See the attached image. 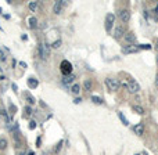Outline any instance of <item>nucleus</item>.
Instances as JSON below:
<instances>
[{
    "mask_svg": "<svg viewBox=\"0 0 158 155\" xmlns=\"http://www.w3.org/2000/svg\"><path fill=\"white\" fill-rule=\"evenodd\" d=\"M105 86L108 87V90H111V92H117L119 89V86H121V83H119L118 79L107 78V79H105Z\"/></svg>",
    "mask_w": 158,
    "mask_h": 155,
    "instance_id": "1",
    "label": "nucleus"
},
{
    "mask_svg": "<svg viewBox=\"0 0 158 155\" xmlns=\"http://www.w3.org/2000/svg\"><path fill=\"white\" fill-rule=\"evenodd\" d=\"M60 69H61V72H63L64 76L71 75V72H72V64L70 61H67V60H64V61L61 62V65H60Z\"/></svg>",
    "mask_w": 158,
    "mask_h": 155,
    "instance_id": "2",
    "label": "nucleus"
},
{
    "mask_svg": "<svg viewBox=\"0 0 158 155\" xmlns=\"http://www.w3.org/2000/svg\"><path fill=\"white\" fill-rule=\"evenodd\" d=\"M39 54L42 57V60H47L50 55V46L46 43H42L39 46Z\"/></svg>",
    "mask_w": 158,
    "mask_h": 155,
    "instance_id": "3",
    "label": "nucleus"
},
{
    "mask_svg": "<svg viewBox=\"0 0 158 155\" xmlns=\"http://www.w3.org/2000/svg\"><path fill=\"white\" fill-rule=\"evenodd\" d=\"M126 87H128V90H129L130 93H133V94L139 93V90H140V85H139L136 80H133V79H130V80L128 82Z\"/></svg>",
    "mask_w": 158,
    "mask_h": 155,
    "instance_id": "4",
    "label": "nucleus"
},
{
    "mask_svg": "<svg viewBox=\"0 0 158 155\" xmlns=\"http://www.w3.org/2000/svg\"><path fill=\"white\" fill-rule=\"evenodd\" d=\"M140 47L134 46V44H128V46L122 47V53L124 54H134V53H139Z\"/></svg>",
    "mask_w": 158,
    "mask_h": 155,
    "instance_id": "5",
    "label": "nucleus"
},
{
    "mask_svg": "<svg viewBox=\"0 0 158 155\" xmlns=\"http://www.w3.org/2000/svg\"><path fill=\"white\" fill-rule=\"evenodd\" d=\"M114 21H115V16L112 13H108L107 17H105V29L110 32L112 29V25H114Z\"/></svg>",
    "mask_w": 158,
    "mask_h": 155,
    "instance_id": "6",
    "label": "nucleus"
},
{
    "mask_svg": "<svg viewBox=\"0 0 158 155\" xmlns=\"http://www.w3.org/2000/svg\"><path fill=\"white\" fill-rule=\"evenodd\" d=\"M118 16L122 22H129V20H130V11L129 10H121Z\"/></svg>",
    "mask_w": 158,
    "mask_h": 155,
    "instance_id": "7",
    "label": "nucleus"
},
{
    "mask_svg": "<svg viewBox=\"0 0 158 155\" xmlns=\"http://www.w3.org/2000/svg\"><path fill=\"white\" fill-rule=\"evenodd\" d=\"M114 36H115L117 39L122 38V36H125V28H124L122 25L117 26V28H115V31H114Z\"/></svg>",
    "mask_w": 158,
    "mask_h": 155,
    "instance_id": "8",
    "label": "nucleus"
},
{
    "mask_svg": "<svg viewBox=\"0 0 158 155\" xmlns=\"http://www.w3.org/2000/svg\"><path fill=\"white\" fill-rule=\"evenodd\" d=\"M63 7H64V1H61V0L55 1L54 6H53V11H54V14H60L61 10H63Z\"/></svg>",
    "mask_w": 158,
    "mask_h": 155,
    "instance_id": "9",
    "label": "nucleus"
},
{
    "mask_svg": "<svg viewBox=\"0 0 158 155\" xmlns=\"http://www.w3.org/2000/svg\"><path fill=\"white\" fill-rule=\"evenodd\" d=\"M133 132L134 134H137V136H142L143 132H144V125L143 123H137L133 126Z\"/></svg>",
    "mask_w": 158,
    "mask_h": 155,
    "instance_id": "10",
    "label": "nucleus"
},
{
    "mask_svg": "<svg viewBox=\"0 0 158 155\" xmlns=\"http://www.w3.org/2000/svg\"><path fill=\"white\" fill-rule=\"evenodd\" d=\"M124 38H125V40H126L129 44H134V43H136V36H134L133 33H130V32H129V33H125Z\"/></svg>",
    "mask_w": 158,
    "mask_h": 155,
    "instance_id": "11",
    "label": "nucleus"
},
{
    "mask_svg": "<svg viewBox=\"0 0 158 155\" xmlns=\"http://www.w3.org/2000/svg\"><path fill=\"white\" fill-rule=\"evenodd\" d=\"M28 85H29L31 89H35V87H38L39 82H38V79H35V78H29V79H28Z\"/></svg>",
    "mask_w": 158,
    "mask_h": 155,
    "instance_id": "12",
    "label": "nucleus"
},
{
    "mask_svg": "<svg viewBox=\"0 0 158 155\" xmlns=\"http://www.w3.org/2000/svg\"><path fill=\"white\" fill-rule=\"evenodd\" d=\"M74 79H75V76H74V75H67V76H64L63 83H64V85H70V83H72V82H74Z\"/></svg>",
    "mask_w": 158,
    "mask_h": 155,
    "instance_id": "13",
    "label": "nucleus"
},
{
    "mask_svg": "<svg viewBox=\"0 0 158 155\" xmlns=\"http://www.w3.org/2000/svg\"><path fill=\"white\" fill-rule=\"evenodd\" d=\"M132 109H133L136 114H140V115H143V114H144V109H143V107H140V105H133V107H132Z\"/></svg>",
    "mask_w": 158,
    "mask_h": 155,
    "instance_id": "14",
    "label": "nucleus"
},
{
    "mask_svg": "<svg viewBox=\"0 0 158 155\" xmlns=\"http://www.w3.org/2000/svg\"><path fill=\"white\" fill-rule=\"evenodd\" d=\"M28 22H29V28H35L38 21H36V18H35V17H29V18H28Z\"/></svg>",
    "mask_w": 158,
    "mask_h": 155,
    "instance_id": "15",
    "label": "nucleus"
},
{
    "mask_svg": "<svg viewBox=\"0 0 158 155\" xmlns=\"http://www.w3.org/2000/svg\"><path fill=\"white\" fill-rule=\"evenodd\" d=\"M71 92H72L74 94H79V92H80V86L76 85V83H75V85H72Z\"/></svg>",
    "mask_w": 158,
    "mask_h": 155,
    "instance_id": "16",
    "label": "nucleus"
},
{
    "mask_svg": "<svg viewBox=\"0 0 158 155\" xmlns=\"http://www.w3.org/2000/svg\"><path fill=\"white\" fill-rule=\"evenodd\" d=\"M118 116H119V119L122 121V123L124 125H129V122H128V119L125 118V115L122 114V112H118Z\"/></svg>",
    "mask_w": 158,
    "mask_h": 155,
    "instance_id": "17",
    "label": "nucleus"
},
{
    "mask_svg": "<svg viewBox=\"0 0 158 155\" xmlns=\"http://www.w3.org/2000/svg\"><path fill=\"white\" fill-rule=\"evenodd\" d=\"M28 7H29V10H32V11H35V10H38V1H31Z\"/></svg>",
    "mask_w": 158,
    "mask_h": 155,
    "instance_id": "18",
    "label": "nucleus"
},
{
    "mask_svg": "<svg viewBox=\"0 0 158 155\" xmlns=\"http://www.w3.org/2000/svg\"><path fill=\"white\" fill-rule=\"evenodd\" d=\"M83 86H85L86 90H92V82H90L89 79H86V80L83 82Z\"/></svg>",
    "mask_w": 158,
    "mask_h": 155,
    "instance_id": "19",
    "label": "nucleus"
},
{
    "mask_svg": "<svg viewBox=\"0 0 158 155\" xmlns=\"http://www.w3.org/2000/svg\"><path fill=\"white\" fill-rule=\"evenodd\" d=\"M6 147H7V140L0 139V151H1V150H4Z\"/></svg>",
    "mask_w": 158,
    "mask_h": 155,
    "instance_id": "20",
    "label": "nucleus"
},
{
    "mask_svg": "<svg viewBox=\"0 0 158 155\" xmlns=\"http://www.w3.org/2000/svg\"><path fill=\"white\" fill-rule=\"evenodd\" d=\"M25 97H26V100H28V102H29V104H35V102H36V101H35V98H33V97H32L29 93L25 94Z\"/></svg>",
    "mask_w": 158,
    "mask_h": 155,
    "instance_id": "21",
    "label": "nucleus"
},
{
    "mask_svg": "<svg viewBox=\"0 0 158 155\" xmlns=\"http://www.w3.org/2000/svg\"><path fill=\"white\" fill-rule=\"evenodd\" d=\"M92 101H93L95 104H103V100H101L100 97H97V96H93V97H92Z\"/></svg>",
    "mask_w": 158,
    "mask_h": 155,
    "instance_id": "22",
    "label": "nucleus"
},
{
    "mask_svg": "<svg viewBox=\"0 0 158 155\" xmlns=\"http://www.w3.org/2000/svg\"><path fill=\"white\" fill-rule=\"evenodd\" d=\"M24 116H31V114H32V109H31V107H25V109H24Z\"/></svg>",
    "mask_w": 158,
    "mask_h": 155,
    "instance_id": "23",
    "label": "nucleus"
},
{
    "mask_svg": "<svg viewBox=\"0 0 158 155\" xmlns=\"http://www.w3.org/2000/svg\"><path fill=\"white\" fill-rule=\"evenodd\" d=\"M60 46H61V40H55L54 43L51 44V47H53V49H58Z\"/></svg>",
    "mask_w": 158,
    "mask_h": 155,
    "instance_id": "24",
    "label": "nucleus"
},
{
    "mask_svg": "<svg viewBox=\"0 0 158 155\" xmlns=\"http://www.w3.org/2000/svg\"><path fill=\"white\" fill-rule=\"evenodd\" d=\"M35 127H36V122H35V121H31V122H29V129L33 130Z\"/></svg>",
    "mask_w": 158,
    "mask_h": 155,
    "instance_id": "25",
    "label": "nucleus"
},
{
    "mask_svg": "<svg viewBox=\"0 0 158 155\" xmlns=\"http://www.w3.org/2000/svg\"><path fill=\"white\" fill-rule=\"evenodd\" d=\"M61 147H63V141H60V143L57 144V147H55V152H58V151L61 150Z\"/></svg>",
    "mask_w": 158,
    "mask_h": 155,
    "instance_id": "26",
    "label": "nucleus"
},
{
    "mask_svg": "<svg viewBox=\"0 0 158 155\" xmlns=\"http://www.w3.org/2000/svg\"><path fill=\"white\" fill-rule=\"evenodd\" d=\"M0 61H6V55L3 51H0Z\"/></svg>",
    "mask_w": 158,
    "mask_h": 155,
    "instance_id": "27",
    "label": "nucleus"
},
{
    "mask_svg": "<svg viewBox=\"0 0 158 155\" xmlns=\"http://www.w3.org/2000/svg\"><path fill=\"white\" fill-rule=\"evenodd\" d=\"M11 87H13V90H14V92H17V89H18L16 83H13V85H11Z\"/></svg>",
    "mask_w": 158,
    "mask_h": 155,
    "instance_id": "28",
    "label": "nucleus"
},
{
    "mask_svg": "<svg viewBox=\"0 0 158 155\" xmlns=\"http://www.w3.org/2000/svg\"><path fill=\"white\" fill-rule=\"evenodd\" d=\"M80 98H75V100H74V102H75V104H79V102H80Z\"/></svg>",
    "mask_w": 158,
    "mask_h": 155,
    "instance_id": "29",
    "label": "nucleus"
},
{
    "mask_svg": "<svg viewBox=\"0 0 158 155\" xmlns=\"http://www.w3.org/2000/svg\"><path fill=\"white\" fill-rule=\"evenodd\" d=\"M0 114H3V115H6V111H4V109H1V108H0Z\"/></svg>",
    "mask_w": 158,
    "mask_h": 155,
    "instance_id": "30",
    "label": "nucleus"
},
{
    "mask_svg": "<svg viewBox=\"0 0 158 155\" xmlns=\"http://www.w3.org/2000/svg\"><path fill=\"white\" fill-rule=\"evenodd\" d=\"M155 85L158 86V73H157V78H155Z\"/></svg>",
    "mask_w": 158,
    "mask_h": 155,
    "instance_id": "31",
    "label": "nucleus"
},
{
    "mask_svg": "<svg viewBox=\"0 0 158 155\" xmlns=\"http://www.w3.org/2000/svg\"><path fill=\"white\" fill-rule=\"evenodd\" d=\"M28 155H35V154H33V152H32V151H31V152H29V154H28Z\"/></svg>",
    "mask_w": 158,
    "mask_h": 155,
    "instance_id": "32",
    "label": "nucleus"
},
{
    "mask_svg": "<svg viewBox=\"0 0 158 155\" xmlns=\"http://www.w3.org/2000/svg\"><path fill=\"white\" fill-rule=\"evenodd\" d=\"M155 46H157V49H158V40H157V43H155Z\"/></svg>",
    "mask_w": 158,
    "mask_h": 155,
    "instance_id": "33",
    "label": "nucleus"
},
{
    "mask_svg": "<svg viewBox=\"0 0 158 155\" xmlns=\"http://www.w3.org/2000/svg\"><path fill=\"white\" fill-rule=\"evenodd\" d=\"M157 64H158V55H157Z\"/></svg>",
    "mask_w": 158,
    "mask_h": 155,
    "instance_id": "34",
    "label": "nucleus"
},
{
    "mask_svg": "<svg viewBox=\"0 0 158 155\" xmlns=\"http://www.w3.org/2000/svg\"><path fill=\"white\" fill-rule=\"evenodd\" d=\"M20 155H24V154H20Z\"/></svg>",
    "mask_w": 158,
    "mask_h": 155,
    "instance_id": "35",
    "label": "nucleus"
}]
</instances>
